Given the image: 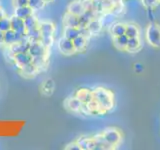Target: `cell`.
<instances>
[{"label":"cell","instance_id":"obj_34","mask_svg":"<svg viewBox=\"0 0 160 150\" xmlns=\"http://www.w3.org/2000/svg\"><path fill=\"white\" fill-rule=\"evenodd\" d=\"M81 2L83 4V7L86 10H92L93 9V4H92V0H81Z\"/></svg>","mask_w":160,"mask_h":150},{"label":"cell","instance_id":"obj_30","mask_svg":"<svg viewBox=\"0 0 160 150\" xmlns=\"http://www.w3.org/2000/svg\"><path fill=\"white\" fill-rule=\"evenodd\" d=\"M11 29V22H10V18L3 17L0 19V31L5 32L7 30Z\"/></svg>","mask_w":160,"mask_h":150},{"label":"cell","instance_id":"obj_16","mask_svg":"<svg viewBox=\"0 0 160 150\" xmlns=\"http://www.w3.org/2000/svg\"><path fill=\"white\" fill-rule=\"evenodd\" d=\"M82 105L83 103L80 101V100L75 96V97H72V98H69L67 101H66V106L69 110H71V111H80L82 108Z\"/></svg>","mask_w":160,"mask_h":150},{"label":"cell","instance_id":"obj_22","mask_svg":"<svg viewBox=\"0 0 160 150\" xmlns=\"http://www.w3.org/2000/svg\"><path fill=\"white\" fill-rule=\"evenodd\" d=\"M111 33L114 37L120 36V35L125 34V30H126V25L123 23H115L111 25Z\"/></svg>","mask_w":160,"mask_h":150},{"label":"cell","instance_id":"obj_24","mask_svg":"<svg viewBox=\"0 0 160 150\" xmlns=\"http://www.w3.org/2000/svg\"><path fill=\"white\" fill-rule=\"evenodd\" d=\"M80 35V30L78 27H65L64 30V37H66L70 40L75 39Z\"/></svg>","mask_w":160,"mask_h":150},{"label":"cell","instance_id":"obj_35","mask_svg":"<svg viewBox=\"0 0 160 150\" xmlns=\"http://www.w3.org/2000/svg\"><path fill=\"white\" fill-rule=\"evenodd\" d=\"M79 30H80V35H82V36H84L85 38H89L90 35H91V33H90V31L88 30L87 26L86 27H78Z\"/></svg>","mask_w":160,"mask_h":150},{"label":"cell","instance_id":"obj_2","mask_svg":"<svg viewBox=\"0 0 160 150\" xmlns=\"http://www.w3.org/2000/svg\"><path fill=\"white\" fill-rule=\"evenodd\" d=\"M54 25L50 22H43L39 24V30L41 33V43L49 48L53 42V33H54Z\"/></svg>","mask_w":160,"mask_h":150},{"label":"cell","instance_id":"obj_25","mask_svg":"<svg viewBox=\"0 0 160 150\" xmlns=\"http://www.w3.org/2000/svg\"><path fill=\"white\" fill-rule=\"evenodd\" d=\"M140 48V39L139 37H133V38H129L128 39V43L126 49L130 52H134Z\"/></svg>","mask_w":160,"mask_h":150},{"label":"cell","instance_id":"obj_17","mask_svg":"<svg viewBox=\"0 0 160 150\" xmlns=\"http://www.w3.org/2000/svg\"><path fill=\"white\" fill-rule=\"evenodd\" d=\"M33 13V9L31 7H29L28 5L26 6H22V7H15V14L17 17L21 18V19H25L26 17L32 15Z\"/></svg>","mask_w":160,"mask_h":150},{"label":"cell","instance_id":"obj_39","mask_svg":"<svg viewBox=\"0 0 160 150\" xmlns=\"http://www.w3.org/2000/svg\"><path fill=\"white\" fill-rule=\"evenodd\" d=\"M144 70V66L141 63H135L134 64V71L136 73H142Z\"/></svg>","mask_w":160,"mask_h":150},{"label":"cell","instance_id":"obj_43","mask_svg":"<svg viewBox=\"0 0 160 150\" xmlns=\"http://www.w3.org/2000/svg\"><path fill=\"white\" fill-rule=\"evenodd\" d=\"M159 1H160V0H159Z\"/></svg>","mask_w":160,"mask_h":150},{"label":"cell","instance_id":"obj_11","mask_svg":"<svg viewBox=\"0 0 160 150\" xmlns=\"http://www.w3.org/2000/svg\"><path fill=\"white\" fill-rule=\"evenodd\" d=\"M76 97L81 101L83 104H86L90 101H92L93 98V92L89 91L87 89H80L76 92Z\"/></svg>","mask_w":160,"mask_h":150},{"label":"cell","instance_id":"obj_13","mask_svg":"<svg viewBox=\"0 0 160 150\" xmlns=\"http://www.w3.org/2000/svg\"><path fill=\"white\" fill-rule=\"evenodd\" d=\"M73 45H74V48H75V51L76 52H82L86 48V45H87V38H85L82 35H79L75 39L72 40Z\"/></svg>","mask_w":160,"mask_h":150},{"label":"cell","instance_id":"obj_36","mask_svg":"<svg viewBox=\"0 0 160 150\" xmlns=\"http://www.w3.org/2000/svg\"><path fill=\"white\" fill-rule=\"evenodd\" d=\"M13 4L15 7H22L28 5V0H13Z\"/></svg>","mask_w":160,"mask_h":150},{"label":"cell","instance_id":"obj_4","mask_svg":"<svg viewBox=\"0 0 160 150\" xmlns=\"http://www.w3.org/2000/svg\"><path fill=\"white\" fill-rule=\"evenodd\" d=\"M29 54L32 57L36 56H47L48 54V48L41 43V41H35V42H30L29 49H28Z\"/></svg>","mask_w":160,"mask_h":150},{"label":"cell","instance_id":"obj_40","mask_svg":"<svg viewBox=\"0 0 160 150\" xmlns=\"http://www.w3.org/2000/svg\"><path fill=\"white\" fill-rule=\"evenodd\" d=\"M4 43V32L0 31V44Z\"/></svg>","mask_w":160,"mask_h":150},{"label":"cell","instance_id":"obj_8","mask_svg":"<svg viewBox=\"0 0 160 150\" xmlns=\"http://www.w3.org/2000/svg\"><path fill=\"white\" fill-rule=\"evenodd\" d=\"M94 140V150H106V149H111L113 146L111 144L107 142V140L104 138L103 134H98L95 135L93 137Z\"/></svg>","mask_w":160,"mask_h":150},{"label":"cell","instance_id":"obj_28","mask_svg":"<svg viewBox=\"0 0 160 150\" xmlns=\"http://www.w3.org/2000/svg\"><path fill=\"white\" fill-rule=\"evenodd\" d=\"M15 42V31L12 29H9L4 32V44L11 45Z\"/></svg>","mask_w":160,"mask_h":150},{"label":"cell","instance_id":"obj_33","mask_svg":"<svg viewBox=\"0 0 160 150\" xmlns=\"http://www.w3.org/2000/svg\"><path fill=\"white\" fill-rule=\"evenodd\" d=\"M53 87H54V82L52 81V80L51 79L46 80V81H45V83H44V85H43V91L45 92L46 90H48V92L50 94V93L52 92Z\"/></svg>","mask_w":160,"mask_h":150},{"label":"cell","instance_id":"obj_18","mask_svg":"<svg viewBox=\"0 0 160 150\" xmlns=\"http://www.w3.org/2000/svg\"><path fill=\"white\" fill-rule=\"evenodd\" d=\"M19 69H20V71H21V73L23 75H25V76H27V77L34 76V75L36 74L37 71H38V69L36 68V66H35L32 62L29 63V64L24 65V66L20 67Z\"/></svg>","mask_w":160,"mask_h":150},{"label":"cell","instance_id":"obj_6","mask_svg":"<svg viewBox=\"0 0 160 150\" xmlns=\"http://www.w3.org/2000/svg\"><path fill=\"white\" fill-rule=\"evenodd\" d=\"M58 48L60 50V52L65 54V55H71L73 53H75V48L72 40H70L66 37H62L59 40L58 42Z\"/></svg>","mask_w":160,"mask_h":150},{"label":"cell","instance_id":"obj_19","mask_svg":"<svg viewBox=\"0 0 160 150\" xmlns=\"http://www.w3.org/2000/svg\"><path fill=\"white\" fill-rule=\"evenodd\" d=\"M87 28H88V30H89L91 34H98L100 31H101V28H102L101 21L93 18L91 21L88 23Z\"/></svg>","mask_w":160,"mask_h":150},{"label":"cell","instance_id":"obj_7","mask_svg":"<svg viewBox=\"0 0 160 150\" xmlns=\"http://www.w3.org/2000/svg\"><path fill=\"white\" fill-rule=\"evenodd\" d=\"M13 59L15 61V64H16L19 68L32 62V56L29 54V52H22V53L14 54Z\"/></svg>","mask_w":160,"mask_h":150},{"label":"cell","instance_id":"obj_21","mask_svg":"<svg viewBox=\"0 0 160 150\" xmlns=\"http://www.w3.org/2000/svg\"><path fill=\"white\" fill-rule=\"evenodd\" d=\"M128 39H129V37L126 34L120 35V36H116V37H114V45L118 49H126Z\"/></svg>","mask_w":160,"mask_h":150},{"label":"cell","instance_id":"obj_29","mask_svg":"<svg viewBox=\"0 0 160 150\" xmlns=\"http://www.w3.org/2000/svg\"><path fill=\"white\" fill-rule=\"evenodd\" d=\"M114 20H115V15L113 13H107L103 15V17L101 18L100 21H101L102 26H111Z\"/></svg>","mask_w":160,"mask_h":150},{"label":"cell","instance_id":"obj_20","mask_svg":"<svg viewBox=\"0 0 160 150\" xmlns=\"http://www.w3.org/2000/svg\"><path fill=\"white\" fill-rule=\"evenodd\" d=\"M26 35L30 42L40 41V40H41V33H40L39 26L36 28L30 29V30H26Z\"/></svg>","mask_w":160,"mask_h":150},{"label":"cell","instance_id":"obj_10","mask_svg":"<svg viewBox=\"0 0 160 150\" xmlns=\"http://www.w3.org/2000/svg\"><path fill=\"white\" fill-rule=\"evenodd\" d=\"M67 12L76 15V16H80L81 14H83L85 12V9L83 7L81 0H76V1H73L70 3L68 5Z\"/></svg>","mask_w":160,"mask_h":150},{"label":"cell","instance_id":"obj_38","mask_svg":"<svg viewBox=\"0 0 160 150\" xmlns=\"http://www.w3.org/2000/svg\"><path fill=\"white\" fill-rule=\"evenodd\" d=\"M147 17L151 22H153L155 20V13H154L153 8H151V7L147 8Z\"/></svg>","mask_w":160,"mask_h":150},{"label":"cell","instance_id":"obj_5","mask_svg":"<svg viewBox=\"0 0 160 150\" xmlns=\"http://www.w3.org/2000/svg\"><path fill=\"white\" fill-rule=\"evenodd\" d=\"M104 138L107 140V142L109 144H111L112 146H116V145L120 142L121 140V134L115 128H108L102 133Z\"/></svg>","mask_w":160,"mask_h":150},{"label":"cell","instance_id":"obj_31","mask_svg":"<svg viewBox=\"0 0 160 150\" xmlns=\"http://www.w3.org/2000/svg\"><path fill=\"white\" fill-rule=\"evenodd\" d=\"M45 1L44 0H28V6L31 7L33 10L40 9L44 6Z\"/></svg>","mask_w":160,"mask_h":150},{"label":"cell","instance_id":"obj_37","mask_svg":"<svg viewBox=\"0 0 160 150\" xmlns=\"http://www.w3.org/2000/svg\"><path fill=\"white\" fill-rule=\"evenodd\" d=\"M65 149H67V150H81V148H80V146H79V144L77 143V141L69 143L67 146L65 147Z\"/></svg>","mask_w":160,"mask_h":150},{"label":"cell","instance_id":"obj_1","mask_svg":"<svg viewBox=\"0 0 160 150\" xmlns=\"http://www.w3.org/2000/svg\"><path fill=\"white\" fill-rule=\"evenodd\" d=\"M93 98L104 111L113 107V94L107 89L97 88L93 91Z\"/></svg>","mask_w":160,"mask_h":150},{"label":"cell","instance_id":"obj_15","mask_svg":"<svg viewBox=\"0 0 160 150\" xmlns=\"http://www.w3.org/2000/svg\"><path fill=\"white\" fill-rule=\"evenodd\" d=\"M77 143L79 144L81 150H94V140L93 138L89 137H80L77 140Z\"/></svg>","mask_w":160,"mask_h":150},{"label":"cell","instance_id":"obj_26","mask_svg":"<svg viewBox=\"0 0 160 150\" xmlns=\"http://www.w3.org/2000/svg\"><path fill=\"white\" fill-rule=\"evenodd\" d=\"M47 56H36V57H32V63L36 66L38 70L41 68L46 67L47 65Z\"/></svg>","mask_w":160,"mask_h":150},{"label":"cell","instance_id":"obj_27","mask_svg":"<svg viewBox=\"0 0 160 150\" xmlns=\"http://www.w3.org/2000/svg\"><path fill=\"white\" fill-rule=\"evenodd\" d=\"M24 25H25V29L26 30H30V29L36 28L39 26L37 19L35 18L33 15H30V16L24 19Z\"/></svg>","mask_w":160,"mask_h":150},{"label":"cell","instance_id":"obj_3","mask_svg":"<svg viewBox=\"0 0 160 150\" xmlns=\"http://www.w3.org/2000/svg\"><path fill=\"white\" fill-rule=\"evenodd\" d=\"M146 40L153 47L160 48V26L151 23L146 29Z\"/></svg>","mask_w":160,"mask_h":150},{"label":"cell","instance_id":"obj_42","mask_svg":"<svg viewBox=\"0 0 160 150\" xmlns=\"http://www.w3.org/2000/svg\"><path fill=\"white\" fill-rule=\"evenodd\" d=\"M45 2H48V1H51V0H44Z\"/></svg>","mask_w":160,"mask_h":150},{"label":"cell","instance_id":"obj_12","mask_svg":"<svg viewBox=\"0 0 160 150\" xmlns=\"http://www.w3.org/2000/svg\"><path fill=\"white\" fill-rule=\"evenodd\" d=\"M10 22H11V29L14 31H26L24 25V19H21L17 17L16 15H14L10 18Z\"/></svg>","mask_w":160,"mask_h":150},{"label":"cell","instance_id":"obj_41","mask_svg":"<svg viewBox=\"0 0 160 150\" xmlns=\"http://www.w3.org/2000/svg\"><path fill=\"white\" fill-rule=\"evenodd\" d=\"M5 16V15H4V12H3V10L1 9V8H0V19H1V18H3Z\"/></svg>","mask_w":160,"mask_h":150},{"label":"cell","instance_id":"obj_14","mask_svg":"<svg viewBox=\"0 0 160 150\" xmlns=\"http://www.w3.org/2000/svg\"><path fill=\"white\" fill-rule=\"evenodd\" d=\"M64 24L66 27H79V16L67 12L64 16Z\"/></svg>","mask_w":160,"mask_h":150},{"label":"cell","instance_id":"obj_32","mask_svg":"<svg viewBox=\"0 0 160 150\" xmlns=\"http://www.w3.org/2000/svg\"><path fill=\"white\" fill-rule=\"evenodd\" d=\"M159 2H160L159 0H142V4L146 8H149V7L154 8L155 6H157Z\"/></svg>","mask_w":160,"mask_h":150},{"label":"cell","instance_id":"obj_9","mask_svg":"<svg viewBox=\"0 0 160 150\" xmlns=\"http://www.w3.org/2000/svg\"><path fill=\"white\" fill-rule=\"evenodd\" d=\"M29 41H20V42H14L13 44L9 45V50L12 52V54H17V53H22V52H28L29 49Z\"/></svg>","mask_w":160,"mask_h":150},{"label":"cell","instance_id":"obj_23","mask_svg":"<svg viewBox=\"0 0 160 150\" xmlns=\"http://www.w3.org/2000/svg\"><path fill=\"white\" fill-rule=\"evenodd\" d=\"M139 28L137 25L135 24H127L126 25V30H125V34L127 35L129 38H133V37H139Z\"/></svg>","mask_w":160,"mask_h":150}]
</instances>
